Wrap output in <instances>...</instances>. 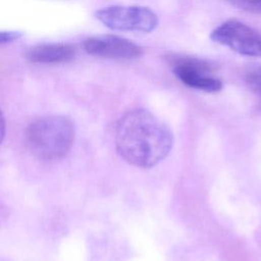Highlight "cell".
<instances>
[{"label":"cell","instance_id":"obj_1","mask_svg":"<svg viewBox=\"0 0 261 261\" xmlns=\"http://www.w3.org/2000/svg\"><path fill=\"white\" fill-rule=\"evenodd\" d=\"M173 137L170 128L152 112L134 109L125 113L115 128V147L127 163L149 168L170 152Z\"/></svg>","mask_w":261,"mask_h":261},{"label":"cell","instance_id":"obj_2","mask_svg":"<svg viewBox=\"0 0 261 261\" xmlns=\"http://www.w3.org/2000/svg\"><path fill=\"white\" fill-rule=\"evenodd\" d=\"M73 121L64 115H45L32 121L25 129V144L31 153L42 160L65 156L74 141Z\"/></svg>","mask_w":261,"mask_h":261},{"label":"cell","instance_id":"obj_3","mask_svg":"<svg viewBox=\"0 0 261 261\" xmlns=\"http://www.w3.org/2000/svg\"><path fill=\"white\" fill-rule=\"evenodd\" d=\"M96 18L113 31L150 33L158 25L154 11L144 6H108L95 12Z\"/></svg>","mask_w":261,"mask_h":261},{"label":"cell","instance_id":"obj_4","mask_svg":"<svg viewBox=\"0 0 261 261\" xmlns=\"http://www.w3.org/2000/svg\"><path fill=\"white\" fill-rule=\"evenodd\" d=\"M210 38L241 55L261 57V34L242 21L222 22L211 32Z\"/></svg>","mask_w":261,"mask_h":261},{"label":"cell","instance_id":"obj_5","mask_svg":"<svg viewBox=\"0 0 261 261\" xmlns=\"http://www.w3.org/2000/svg\"><path fill=\"white\" fill-rule=\"evenodd\" d=\"M211 66L206 61L193 58H179L173 64L174 74L188 87L208 93L218 92L222 82L211 74Z\"/></svg>","mask_w":261,"mask_h":261},{"label":"cell","instance_id":"obj_6","mask_svg":"<svg viewBox=\"0 0 261 261\" xmlns=\"http://www.w3.org/2000/svg\"><path fill=\"white\" fill-rule=\"evenodd\" d=\"M83 46L90 55L110 59H134L143 53L138 44L115 35L90 37L85 40Z\"/></svg>","mask_w":261,"mask_h":261},{"label":"cell","instance_id":"obj_7","mask_svg":"<svg viewBox=\"0 0 261 261\" xmlns=\"http://www.w3.org/2000/svg\"><path fill=\"white\" fill-rule=\"evenodd\" d=\"M76 54V49L66 43H45L31 47L25 58L31 63L56 64L71 61Z\"/></svg>","mask_w":261,"mask_h":261},{"label":"cell","instance_id":"obj_8","mask_svg":"<svg viewBox=\"0 0 261 261\" xmlns=\"http://www.w3.org/2000/svg\"><path fill=\"white\" fill-rule=\"evenodd\" d=\"M244 80L253 92L261 94V65L255 64L249 66L245 71Z\"/></svg>","mask_w":261,"mask_h":261},{"label":"cell","instance_id":"obj_9","mask_svg":"<svg viewBox=\"0 0 261 261\" xmlns=\"http://www.w3.org/2000/svg\"><path fill=\"white\" fill-rule=\"evenodd\" d=\"M239 9L252 13H261V0H225Z\"/></svg>","mask_w":261,"mask_h":261},{"label":"cell","instance_id":"obj_10","mask_svg":"<svg viewBox=\"0 0 261 261\" xmlns=\"http://www.w3.org/2000/svg\"><path fill=\"white\" fill-rule=\"evenodd\" d=\"M22 37V33L18 31H0V44L14 42Z\"/></svg>","mask_w":261,"mask_h":261},{"label":"cell","instance_id":"obj_11","mask_svg":"<svg viewBox=\"0 0 261 261\" xmlns=\"http://www.w3.org/2000/svg\"><path fill=\"white\" fill-rule=\"evenodd\" d=\"M5 129H6V123H5V117L3 115V112L0 109V143L2 142L4 136H5Z\"/></svg>","mask_w":261,"mask_h":261}]
</instances>
